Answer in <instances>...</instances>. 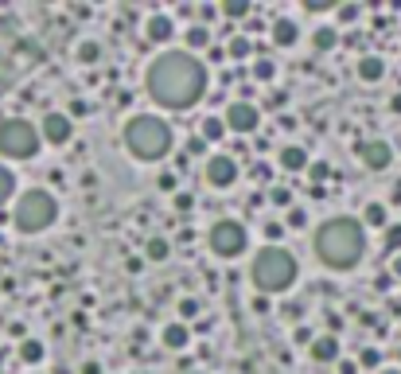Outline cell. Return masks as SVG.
<instances>
[{
  "label": "cell",
  "mask_w": 401,
  "mask_h": 374,
  "mask_svg": "<svg viewBox=\"0 0 401 374\" xmlns=\"http://www.w3.org/2000/svg\"><path fill=\"white\" fill-rule=\"evenodd\" d=\"M148 39L152 43H167V39H172V16H152L148 20Z\"/></svg>",
  "instance_id": "obj_16"
},
{
  "label": "cell",
  "mask_w": 401,
  "mask_h": 374,
  "mask_svg": "<svg viewBox=\"0 0 401 374\" xmlns=\"http://www.w3.org/2000/svg\"><path fill=\"white\" fill-rule=\"evenodd\" d=\"M16 192V175L8 172V168H0V207L8 203V195Z\"/></svg>",
  "instance_id": "obj_24"
},
{
  "label": "cell",
  "mask_w": 401,
  "mask_h": 374,
  "mask_svg": "<svg viewBox=\"0 0 401 374\" xmlns=\"http://www.w3.org/2000/svg\"><path fill=\"white\" fill-rule=\"evenodd\" d=\"M250 277H253V285H257V292H265V297L288 292L296 285V258L284 246H265L257 258H253Z\"/></svg>",
  "instance_id": "obj_3"
},
{
  "label": "cell",
  "mask_w": 401,
  "mask_h": 374,
  "mask_svg": "<svg viewBox=\"0 0 401 374\" xmlns=\"http://www.w3.org/2000/svg\"><path fill=\"white\" fill-rule=\"evenodd\" d=\"M382 374H401V370H382Z\"/></svg>",
  "instance_id": "obj_42"
},
{
  "label": "cell",
  "mask_w": 401,
  "mask_h": 374,
  "mask_svg": "<svg viewBox=\"0 0 401 374\" xmlns=\"http://www.w3.org/2000/svg\"><path fill=\"white\" fill-rule=\"evenodd\" d=\"M164 347H172V351L187 347V328L184 324H167L164 328Z\"/></svg>",
  "instance_id": "obj_19"
},
{
  "label": "cell",
  "mask_w": 401,
  "mask_h": 374,
  "mask_svg": "<svg viewBox=\"0 0 401 374\" xmlns=\"http://www.w3.org/2000/svg\"><path fill=\"white\" fill-rule=\"evenodd\" d=\"M390 109H393V113H401V94H393V98H390Z\"/></svg>",
  "instance_id": "obj_39"
},
{
  "label": "cell",
  "mask_w": 401,
  "mask_h": 374,
  "mask_svg": "<svg viewBox=\"0 0 401 374\" xmlns=\"http://www.w3.org/2000/svg\"><path fill=\"white\" fill-rule=\"evenodd\" d=\"M207 180L215 187H234L238 180V160L234 156H210L207 160Z\"/></svg>",
  "instance_id": "obj_9"
},
{
  "label": "cell",
  "mask_w": 401,
  "mask_h": 374,
  "mask_svg": "<svg viewBox=\"0 0 401 374\" xmlns=\"http://www.w3.org/2000/svg\"><path fill=\"white\" fill-rule=\"evenodd\" d=\"M191 203H195V199H191L187 192H184V195H176V207H179V211H191Z\"/></svg>",
  "instance_id": "obj_38"
},
{
  "label": "cell",
  "mask_w": 401,
  "mask_h": 374,
  "mask_svg": "<svg viewBox=\"0 0 401 374\" xmlns=\"http://www.w3.org/2000/svg\"><path fill=\"white\" fill-rule=\"evenodd\" d=\"M362 366H378V351H374V347L362 351Z\"/></svg>",
  "instance_id": "obj_37"
},
{
  "label": "cell",
  "mask_w": 401,
  "mask_h": 374,
  "mask_svg": "<svg viewBox=\"0 0 401 374\" xmlns=\"http://www.w3.org/2000/svg\"><path fill=\"white\" fill-rule=\"evenodd\" d=\"M222 16H226V20H242V16H250V4H246V0H226V4H222Z\"/></svg>",
  "instance_id": "obj_23"
},
{
  "label": "cell",
  "mask_w": 401,
  "mask_h": 374,
  "mask_svg": "<svg viewBox=\"0 0 401 374\" xmlns=\"http://www.w3.org/2000/svg\"><path fill=\"white\" fill-rule=\"evenodd\" d=\"M203 149H207V141H203V137H191V141H187V152H191V156H195V152H203Z\"/></svg>",
  "instance_id": "obj_36"
},
{
  "label": "cell",
  "mask_w": 401,
  "mask_h": 374,
  "mask_svg": "<svg viewBox=\"0 0 401 374\" xmlns=\"http://www.w3.org/2000/svg\"><path fill=\"white\" fill-rule=\"evenodd\" d=\"M386 246L401 249V226H390V230H386Z\"/></svg>",
  "instance_id": "obj_31"
},
{
  "label": "cell",
  "mask_w": 401,
  "mask_h": 374,
  "mask_svg": "<svg viewBox=\"0 0 401 374\" xmlns=\"http://www.w3.org/2000/svg\"><path fill=\"white\" fill-rule=\"evenodd\" d=\"M98 55H101L98 43H82V47H78V58H82V63H98Z\"/></svg>",
  "instance_id": "obj_29"
},
{
  "label": "cell",
  "mask_w": 401,
  "mask_h": 374,
  "mask_svg": "<svg viewBox=\"0 0 401 374\" xmlns=\"http://www.w3.org/2000/svg\"><path fill=\"white\" fill-rule=\"evenodd\" d=\"M160 187H164V192H172V187H176V172H164V175H160Z\"/></svg>",
  "instance_id": "obj_34"
},
{
  "label": "cell",
  "mask_w": 401,
  "mask_h": 374,
  "mask_svg": "<svg viewBox=\"0 0 401 374\" xmlns=\"http://www.w3.org/2000/svg\"><path fill=\"white\" fill-rule=\"evenodd\" d=\"M152 101L164 109H191L207 94V67L191 51H164L160 58L148 63L144 75Z\"/></svg>",
  "instance_id": "obj_1"
},
{
  "label": "cell",
  "mask_w": 401,
  "mask_h": 374,
  "mask_svg": "<svg viewBox=\"0 0 401 374\" xmlns=\"http://www.w3.org/2000/svg\"><path fill=\"white\" fill-rule=\"evenodd\" d=\"M359 156H362V164H367L370 172H382V168H390L393 152H390V144H386V141H362L359 144Z\"/></svg>",
  "instance_id": "obj_11"
},
{
  "label": "cell",
  "mask_w": 401,
  "mask_h": 374,
  "mask_svg": "<svg viewBox=\"0 0 401 374\" xmlns=\"http://www.w3.org/2000/svg\"><path fill=\"white\" fill-rule=\"evenodd\" d=\"M316 258L331 269H355L367 254V234L359 218H327L316 230Z\"/></svg>",
  "instance_id": "obj_2"
},
{
  "label": "cell",
  "mask_w": 401,
  "mask_h": 374,
  "mask_svg": "<svg viewBox=\"0 0 401 374\" xmlns=\"http://www.w3.org/2000/svg\"><path fill=\"white\" fill-rule=\"evenodd\" d=\"M39 129L24 117H8V121H0V156L8 160H32L35 149H39Z\"/></svg>",
  "instance_id": "obj_5"
},
{
  "label": "cell",
  "mask_w": 401,
  "mask_h": 374,
  "mask_svg": "<svg viewBox=\"0 0 401 374\" xmlns=\"http://www.w3.org/2000/svg\"><path fill=\"white\" fill-rule=\"evenodd\" d=\"M273 75H276V67L269 58H257V63H253V78H257V82H269Z\"/></svg>",
  "instance_id": "obj_26"
},
{
  "label": "cell",
  "mask_w": 401,
  "mask_h": 374,
  "mask_svg": "<svg viewBox=\"0 0 401 374\" xmlns=\"http://www.w3.org/2000/svg\"><path fill=\"white\" fill-rule=\"evenodd\" d=\"M20 359H24V363H39V359H43V343L39 339H24V343H20Z\"/></svg>",
  "instance_id": "obj_22"
},
{
  "label": "cell",
  "mask_w": 401,
  "mask_h": 374,
  "mask_svg": "<svg viewBox=\"0 0 401 374\" xmlns=\"http://www.w3.org/2000/svg\"><path fill=\"white\" fill-rule=\"evenodd\" d=\"M210 249L218 258H238L246 249V226L234 223V218H222V223L210 226Z\"/></svg>",
  "instance_id": "obj_7"
},
{
  "label": "cell",
  "mask_w": 401,
  "mask_h": 374,
  "mask_svg": "<svg viewBox=\"0 0 401 374\" xmlns=\"http://www.w3.org/2000/svg\"><path fill=\"white\" fill-rule=\"evenodd\" d=\"M195 312H199V300H179V316L184 320H191Z\"/></svg>",
  "instance_id": "obj_30"
},
{
  "label": "cell",
  "mask_w": 401,
  "mask_h": 374,
  "mask_svg": "<svg viewBox=\"0 0 401 374\" xmlns=\"http://www.w3.org/2000/svg\"><path fill=\"white\" fill-rule=\"evenodd\" d=\"M250 39H242V35H238V39H230V58H246L250 55Z\"/></svg>",
  "instance_id": "obj_27"
},
{
  "label": "cell",
  "mask_w": 401,
  "mask_h": 374,
  "mask_svg": "<svg viewBox=\"0 0 401 374\" xmlns=\"http://www.w3.org/2000/svg\"><path fill=\"white\" fill-rule=\"evenodd\" d=\"M288 226H293V230H300V226H308V215H304V211H293V215H288Z\"/></svg>",
  "instance_id": "obj_32"
},
{
  "label": "cell",
  "mask_w": 401,
  "mask_h": 374,
  "mask_svg": "<svg viewBox=\"0 0 401 374\" xmlns=\"http://www.w3.org/2000/svg\"><path fill=\"white\" fill-rule=\"evenodd\" d=\"M393 273L401 277V254H397V258H393Z\"/></svg>",
  "instance_id": "obj_40"
},
{
  "label": "cell",
  "mask_w": 401,
  "mask_h": 374,
  "mask_svg": "<svg viewBox=\"0 0 401 374\" xmlns=\"http://www.w3.org/2000/svg\"><path fill=\"white\" fill-rule=\"evenodd\" d=\"M261 121L257 106L250 101H234V106H226V129H234V133H253Z\"/></svg>",
  "instance_id": "obj_8"
},
{
  "label": "cell",
  "mask_w": 401,
  "mask_h": 374,
  "mask_svg": "<svg viewBox=\"0 0 401 374\" xmlns=\"http://www.w3.org/2000/svg\"><path fill=\"white\" fill-rule=\"evenodd\" d=\"M312 359H316V363H335V359H339V339H335V335H319V339L312 343Z\"/></svg>",
  "instance_id": "obj_12"
},
{
  "label": "cell",
  "mask_w": 401,
  "mask_h": 374,
  "mask_svg": "<svg viewBox=\"0 0 401 374\" xmlns=\"http://www.w3.org/2000/svg\"><path fill=\"white\" fill-rule=\"evenodd\" d=\"M335 12H339V20H355V16H359V8H355V4H339Z\"/></svg>",
  "instance_id": "obj_33"
},
{
  "label": "cell",
  "mask_w": 401,
  "mask_h": 374,
  "mask_svg": "<svg viewBox=\"0 0 401 374\" xmlns=\"http://www.w3.org/2000/svg\"><path fill=\"white\" fill-rule=\"evenodd\" d=\"M144 254H148V261H164L167 254H172V246H167L164 238H148V246H144Z\"/></svg>",
  "instance_id": "obj_21"
},
{
  "label": "cell",
  "mask_w": 401,
  "mask_h": 374,
  "mask_svg": "<svg viewBox=\"0 0 401 374\" xmlns=\"http://www.w3.org/2000/svg\"><path fill=\"white\" fill-rule=\"evenodd\" d=\"M39 133H43V141H51V144H67L70 133H75V125H70L67 113H47L39 121Z\"/></svg>",
  "instance_id": "obj_10"
},
{
  "label": "cell",
  "mask_w": 401,
  "mask_h": 374,
  "mask_svg": "<svg viewBox=\"0 0 401 374\" xmlns=\"http://www.w3.org/2000/svg\"><path fill=\"white\" fill-rule=\"evenodd\" d=\"M125 149L133 152L136 160H164L167 149H172V129L152 113L129 117L125 121Z\"/></svg>",
  "instance_id": "obj_4"
},
{
  "label": "cell",
  "mask_w": 401,
  "mask_h": 374,
  "mask_svg": "<svg viewBox=\"0 0 401 374\" xmlns=\"http://www.w3.org/2000/svg\"><path fill=\"white\" fill-rule=\"evenodd\" d=\"M362 218H367L370 226H386V207H382V203H367V211H362Z\"/></svg>",
  "instance_id": "obj_25"
},
{
  "label": "cell",
  "mask_w": 401,
  "mask_h": 374,
  "mask_svg": "<svg viewBox=\"0 0 401 374\" xmlns=\"http://www.w3.org/2000/svg\"><path fill=\"white\" fill-rule=\"evenodd\" d=\"M296 39H300V27H296L293 20H276L273 24V43L276 47H293Z\"/></svg>",
  "instance_id": "obj_14"
},
{
  "label": "cell",
  "mask_w": 401,
  "mask_h": 374,
  "mask_svg": "<svg viewBox=\"0 0 401 374\" xmlns=\"http://www.w3.org/2000/svg\"><path fill=\"white\" fill-rule=\"evenodd\" d=\"M203 47H210V32L203 24H191L187 27V51L195 55V51H203Z\"/></svg>",
  "instance_id": "obj_17"
},
{
  "label": "cell",
  "mask_w": 401,
  "mask_h": 374,
  "mask_svg": "<svg viewBox=\"0 0 401 374\" xmlns=\"http://www.w3.org/2000/svg\"><path fill=\"white\" fill-rule=\"evenodd\" d=\"M281 168H284V172H304V168H308V152H304L300 144L281 149Z\"/></svg>",
  "instance_id": "obj_13"
},
{
  "label": "cell",
  "mask_w": 401,
  "mask_h": 374,
  "mask_svg": "<svg viewBox=\"0 0 401 374\" xmlns=\"http://www.w3.org/2000/svg\"><path fill=\"white\" fill-rule=\"evenodd\" d=\"M195 374H199V370H195Z\"/></svg>",
  "instance_id": "obj_43"
},
{
  "label": "cell",
  "mask_w": 401,
  "mask_h": 374,
  "mask_svg": "<svg viewBox=\"0 0 401 374\" xmlns=\"http://www.w3.org/2000/svg\"><path fill=\"white\" fill-rule=\"evenodd\" d=\"M382 75H386V63L378 55H362L359 58V78H362V82H378Z\"/></svg>",
  "instance_id": "obj_15"
},
{
  "label": "cell",
  "mask_w": 401,
  "mask_h": 374,
  "mask_svg": "<svg viewBox=\"0 0 401 374\" xmlns=\"http://www.w3.org/2000/svg\"><path fill=\"white\" fill-rule=\"evenodd\" d=\"M203 141H207V144H215V141H222V137H226V121H222V117H207V121H203Z\"/></svg>",
  "instance_id": "obj_18"
},
{
  "label": "cell",
  "mask_w": 401,
  "mask_h": 374,
  "mask_svg": "<svg viewBox=\"0 0 401 374\" xmlns=\"http://www.w3.org/2000/svg\"><path fill=\"white\" fill-rule=\"evenodd\" d=\"M55 215H59V207H55V199H51L47 192H27V195H20V203H16V226L24 234H39V230H47L51 223H55Z\"/></svg>",
  "instance_id": "obj_6"
},
{
  "label": "cell",
  "mask_w": 401,
  "mask_h": 374,
  "mask_svg": "<svg viewBox=\"0 0 401 374\" xmlns=\"http://www.w3.org/2000/svg\"><path fill=\"white\" fill-rule=\"evenodd\" d=\"M393 203H401V183H397V187H393Z\"/></svg>",
  "instance_id": "obj_41"
},
{
  "label": "cell",
  "mask_w": 401,
  "mask_h": 374,
  "mask_svg": "<svg viewBox=\"0 0 401 374\" xmlns=\"http://www.w3.org/2000/svg\"><path fill=\"white\" fill-rule=\"evenodd\" d=\"M335 43H339V35H335V27H319V32L312 35V47H316V51H331Z\"/></svg>",
  "instance_id": "obj_20"
},
{
  "label": "cell",
  "mask_w": 401,
  "mask_h": 374,
  "mask_svg": "<svg viewBox=\"0 0 401 374\" xmlns=\"http://www.w3.org/2000/svg\"><path fill=\"white\" fill-rule=\"evenodd\" d=\"M265 234H269V238H281V234H284V223H265Z\"/></svg>",
  "instance_id": "obj_35"
},
{
  "label": "cell",
  "mask_w": 401,
  "mask_h": 374,
  "mask_svg": "<svg viewBox=\"0 0 401 374\" xmlns=\"http://www.w3.org/2000/svg\"><path fill=\"white\" fill-rule=\"evenodd\" d=\"M269 199H273L276 207H288V203H293V187H273V192H269Z\"/></svg>",
  "instance_id": "obj_28"
}]
</instances>
